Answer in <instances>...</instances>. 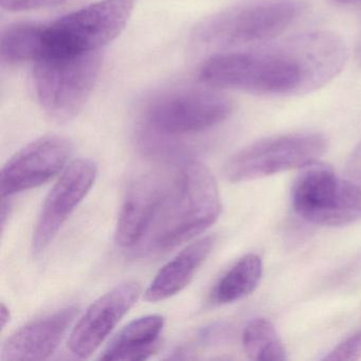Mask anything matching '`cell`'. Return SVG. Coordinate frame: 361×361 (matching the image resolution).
<instances>
[{"mask_svg": "<svg viewBox=\"0 0 361 361\" xmlns=\"http://www.w3.org/2000/svg\"><path fill=\"white\" fill-rule=\"evenodd\" d=\"M348 50L331 31L316 30L255 50L219 52L200 69L202 83L263 96H301L333 81Z\"/></svg>", "mask_w": 361, "mask_h": 361, "instance_id": "obj_1", "label": "cell"}, {"mask_svg": "<svg viewBox=\"0 0 361 361\" xmlns=\"http://www.w3.org/2000/svg\"><path fill=\"white\" fill-rule=\"evenodd\" d=\"M221 211L219 187L202 162H185L172 180L164 204L149 230V247L176 248L206 231Z\"/></svg>", "mask_w": 361, "mask_h": 361, "instance_id": "obj_2", "label": "cell"}, {"mask_svg": "<svg viewBox=\"0 0 361 361\" xmlns=\"http://www.w3.org/2000/svg\"><path fill=\"white\" fill-rule=\"evenodd\" d=\"M101 65L100 50L49 52L35 62V90L46 116L56 123L77 117L96 86Z\"/></svg>", "mask_w": 361, "mask_h": 361, "instance_id": "obj_3", "label": "cell"}, {"mask_svg": "<svg viewBox=\"0 0 361 361\" xmlns=\"http://www.w3.org/2000/svg\"><path fill=\"white\" fill-rule=\"evenodd\" d=\"M304 11L299 0H271L236 6L213 14L194 29V42L225 50L264 43L284 32Z\"/></svg>", "mask_w": 361, "mask_h": 361, "instance_id": "obj_4", "label": "cell"}, {"mask_svg": "<svg viewBox=\"0 0 361 361\" xmlns=\"http://www.w3.org/2000/svg\"><path fill=\"white\" fill-rule=\"evenodd\" d=\"M293 210L304 221L325 227L361 219V188L326 166L310 164L293 185Z\"/></svg>", "mask_w": 361, "mask_h": 361, "instance_id": "obj_5", "label": "cell"}, {"mask_svg": "<svg viewBox=\"0 0 361 361\" xmlns=\"http://www.w3.org/2000/svg\"><path fill=\"white\" fill-rule=\"evenodd\" d=\"M233 111L231 99L206 90H183L158 97L143 115V130L162 138L197 134L219 126Z\"/></svg>", "mask_w": 361, "mask_h": 361, "instance_id": "obj_6", "label": "cell"}, {"mask_svg": "<svg viewBox=\"0 0 361 361\" xmlns=\"http://www.w3.org/2000/svg\"><path fill=\"white\" fill-rule=\"evenodd\" d=\"M324 136L299 133L262 139L234 154L224 168L231 183H244L307 166L326 151Z\"/></svg>", "mask_w": 361, "mask_h": 361, "instance_id": "obj_7", "label": "cell"}, {"mask_svg": "<svg viewBox=\"0 0 361 361\" xmlns=\"http://www.w3.org/2000/svg\"><path fill=\"white\" fill-rule=\"evenodd\" d=\"M133 10L134 0H100L59 18L45 26V54L98 51L121 35Z\"/></svg>", "mask_w": 361, "mask_h": 361, "instance_id": "obj_8", "label": "cell"}, {"mask_svg": "<svg viewBox=\"0 0 361 361\" xmlns=\"http://www.w3.org/2000/svg\"><path fill=\"white\" fill-rule=\"evenodd\" d=\"M97 173L96 164L90 159L73 160L65 169L46 197L35 224L32 251L37 257L50 246L61 228L90 193Z\"/></svg>", "mask_w": 361, "mask_h": 361, "instance_id": "obj_9", "label": "cell"}, {"mask_svg": "<svg viewBox=\"0 0 361 361\" xmlns=\"http://www.w3.org/2000/svg\"><path fill=\"white\" fill-rule=\"evenodd\" d=\"M71 141L49 135L20 149L4 166L0 176L1 198L39 187L64 169L71 157Z\"/></svg>", "mask_w": 361, "mask_h": 361, "instance_id": "obj_10", "label": "cell"}, {"mask_svg": "<svg viewBox=\"0 0 361 361\" xmlns=\"http://www.w3.org/2000/svg\"><path fill=\"white\" fill-rule=\"evenodd\" d=\"M140 293V284L130 281L97 299L71 331V352L79 358L92 356L135 305Z\"/></svg>", "mask_w": 361, "mask_h": 361, "instance_id": "obj_11", "label": "cell"}, {"mask_svg": "<svg viewBox=\"0 0 361 361\" xmlns=\"http://www.w3.org/2000/svg\"><path fill=\"white\" fill-rule=\"evenodd\" d=\"M172 181L158 174L139 177L130 185L122 204L115 240L122 248H133L149 234Z\"/></svg>", "mask_w": 361, "mask_h": 361, "instance_id": "obj_12", "label": "cell"}, {"mask_svg": "<svg viewBox=\"0 0 361 361\" xmlns=\"http://www.w3.org/2000/svg\"><path fill=\"white\" fill-rule=\"evenodd\" d=\"M77 314L75 306H66L30 321L6 341L0 358L4 361H37L49 358L58 350Z\"/></svg>", "mask_w": 361, "mask_h": 361, "instance_id": "obj_13", "label": "cell"}, {"mask_svg": "<svg viewBox=\"0 0 361 361\" xmlns=\"http://www.w3.org/2000/svg\"><path fill=\"white\" fill-rule=\"evenodd\" d=\"M214 245L213 236L200 238L188 245L156 274L145 291V300L159 302L180 293L193 280Z\"/></svg>", "mask_w": 361, "mask_h": 361, "instance_id": "obj_14", "label": "cell"}, {"mask_svg": "<svg viewBox=\"0 0 361 361\" xmlns=\"http://www.w3.org/2000/svg\"><path fill=\"white\" fill-rule=\"evenodd\" d=\"M164 317L149 314L128 323L105 348L102 360L140 361L153 356L159 348Z\"/></svg>", "mask_w": 361, "mask_h": 361, "instance_id": "obj_15", "label": "cell"}, {"mask_svg": "<svg viewBox=\"0 0 361 361\" xmlns=\"http://www.w3.org/2000/svg\"><path fill=\"white\" fill-rule=\"evenodd\" d=\"M263 262L255 253L238 259L216 283L211 291V302L214 304H229L250 295L261 280Z\"/></svg>", "mask_w": 361, "mask_h": 361, "instance_id": "obj_16", "label": "cell"}, {"mask_svg": "<svg viewBox=\"0 0 361 361\" xmlns=\"http://www.w3.org/2000/svg\"><path fill=\"white\" fill-rule=\"evenodd\" d=\"M46 49L45 25H12L1 35L0 54L6 64L37 62Z\"/></svg>", "mask_w": 361, "mask_h": 361, "instance_id": "obj_17", "label": "cell"}, {"mask_svg": "<svg viewBox=\"0 0 361 361\" xmlns=\"http://www.w3.org/2000/svg\"><path fill=\"white\" fill-rule=\"evenodd\" d=\"M243 345L252 360H286L287 353L276 329L269 320L257 318L250 321L243 333Z\"/></svg>", "mask_w": 361, "mask_h": 361, "instance_id": "obj_18", "label": "cell"}, {"mask_svg": "<svg viewBox=\"0 0 361 361\" xmlns=\"http://www.w3.org/2000/svg\"><path fill=\"white\" fill-rule=\"evenodd\" d=\"M361 358V331L338 344L323 360L350 361Z\"/></svg>", "mask_w": 361, "mask_h": 361, "instance_id": "obj_19", "label": "cell"}, {"mask_svg": "<svg viewBox=\"0 0 361 361\" xmlns=\"http://www.w3.org/2000/svg\"><path fill=\"white\" fill-rule=\"evenodd\" d=\"M65 1L66 0H0V5L7 11L22 12L54 7Z\"/></svg>", "mask_w": 361, "mask_h": 361, "instance_id": "obj_20", "label": "cell"}, {"mask_svg": "<svg viewBox=\"0 0 361 361\" xmlns=\"http://www.w3.org/2000/svg\"><path fill=\"white\" fill-rule=\"evenodd\" d=\"M346 175L353 183L361 188V141L355 147L346 164Z\"/></svg>", "mask_w": 361, "mask_h": 361, "instance_id": "obj_21", "label": "cell"}, {"mask_svg": "<svg viewBox=\"0 0 361 361\" xmlns=\"http://www.w3.org/2000/svg\"><path fill=\"white\" fill-rule=\"evenodd\" d=\"M0 317H1V329H5L6 325L10 321V310L5 304H1L0 308Z\"/></svg>", "mask_w": 361, "mask_h": 361, "instance_id": "obj_22", "label": "cell"}, {"mask_svg": "<svg viewBox=\"0 0 361 361\" xmlns=\"http://www.w3.org/2000/svg\"><path fill=\"white\" fill-rule=\"evenodd\" d=\"M356 56H357V61H358L359 65H360V66H361V39H360V42H359V44H358V48H357Z\"/></svg>", "mask_w": 361, "mask_h": 361, "instance_id": "obj_23", "label": "cell"}, {"mask_svg": "<svg viewBox=\"0 0 361 361\" xmlns=\"http://www.w3.org/2000/svg\"><path fill=\"white\" fill-rule=\"evenodd\" d=\"M333 1L337 4H350L356 3V1H359V0H333Z\"/></svg>", "mask_w": 361, "mask_h": 361, "instance_id": "obj_24", "label": "cell"}]
</instances>
